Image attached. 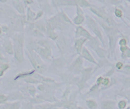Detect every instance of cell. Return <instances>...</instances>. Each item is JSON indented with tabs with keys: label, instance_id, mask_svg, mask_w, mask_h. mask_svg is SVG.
Segmentation results:
<instances>
[{
	"label": "cell",
	"instance_id": "obj_1",
	"mask_svg": "<svg viewBox=\"0 0 130 109\" xmlns=\"http://www.w3.org/2000/svg\"><path fill=\"white\" fill-rule=\"evenodd\" d=\"M87 24L89 26V28L93 31L99 38H102V34H101V31L99 29V27L98 26L96 22L94 20V19L90 17H87Z\"/></svg>",
	"mask_w": 130,
	"mask_h": 109
},
{
	"label": "cell",
	"instance_id": "obj_2",
	"mask_svg": "<svg viewBox=\"0 0 130 109\" xmlns=\"http://www.w3.org/2000/svg\"><path fill=\"white\" fill-rule=\"evenodd\" d=\"M54 6L58 7L63 6H75L77 5L76 0H52Z\"/></svg>",
	"mask_w": 130,
	"mask_h": 109
},
{
	"label": "cell",
	"instance_id": "obj_3",
	"mask_svg": "<svg viewBox=\"0 0 130 109\" xmlns=\"http://www.w3.org/2000/svg\"><path fill=\"white\" fill-rule=\"evenodd\" d=\"M31 63H33V65L36 68V69L39 72H43L45 70V67L43 65V64L41 62L38 57L35 56H33L32 57H31Z\"/></svg>",
	"mask_w": 130,
	"mask_h": 109
},
{
	"label": "cell",
	"instance_id": "obj_4",
	"mask_svg": "<svg viewBox=\"0 0 130 109\" xmlns=\"http://www.w3.org/2000/svg\"><path fill=\"white\" fill-rule=\"evenodd\" d=\"M76 35L77 36H84L85 38H91V36L89 34V33L86 30V29H84L83 27L82 26H78V28H76Z\"/></svg>",
	"mask_w": 130,
	"mask_h": 109
},
{
	"label": "cell",
	"instance_id": "obj_5",
	"mask_svg": "<svg viewBox=\"0 0 130 109\" xmlns=\"http://www.w3.org/2000/svg\"><path fill=\"white\" fill-rule=\"evenodd\" d=\"M15 55L16 59L19 61H23L24 57H23L22 51V49H20V47L19 45L15 47Z\"/></svg>",
	"mask_w": 130,
	"mask_h": 109
},
{
	"label": "cell",
	"instance_id": "obj_6",
	"mask_svg": "<svg viewBox=\"0 0 130 109\" xmlns=\"http://www.w3.org/2000/svg\"><path fill=\"white\" fill-rule=\"evenodd\" d=\"M90 10L92 11V12H93L94 13V14H95L96 15H97L98 17H101V18H105V19H107L106 14H105L104 11L100 9V8H93V7H92V8H91Z\"/></svg>",
	"mask_w": 130,
	"mask_h": 109
},
{
	"label": "cell",
	"instance_id": "obj_7",
	"mask_svg": "<svg viewBox=\"0 0 130 109\" xmlns=\"http://www.w3.org/2000/svg\"><path fill=\"white\" fill-rule=\"evenodd\" d=\"M36 50L40 53V55H41L42 56L45 57V58H48V56H49V51H47L44 48L41 47V46H38V45H36Z\"/></svg>",
	"mask_w": 130,
	"mask_h": 109
},
{
	"label": "cell",
	"instance_id": "obj_8",
	"mask_svg": "<svg viewBox=\"0 0 130 109\" xmlns=\"http://www.w3.org/2000/svg\"><path fill=\"white\" fill-rule=\"evenodd\" d=\"M86 40L87 39L85 38H81L78 39V40L76 41V42H75V48H76V51H78V52H80L83 43L86 42Z\"/></svg>",
	"mask_w": 130,
	"mask_h": 109
},
{
	"label": "cell",
	"instance_id": "obj_9",
	"mask_svg": "<svg viewBox=\"0 0 130 109\" xmlns=\"http://www.w3.org/2000/svg\"><path fill=\"white\" fill-rule=\"evenodd\" d=\"M15 8L17 9L19 12L20 14H24V6L23 5L22 3L19 1H15L14 3Z\"/></svg>",
	"mask_w": 130,
	"mask_h": 109
},
{
	"label": "cell",
	"instance_id": "obj_10",
	"mask_svg": "<svg viewBox=\"0 0 130 109\" xmlns=\"http://www.w3.org/2000/svg\"><path fill=\"white\" fill-rule=\"evenodd\" d=\"M84 20H85V18L83 14H77V16L74 18V22L75 24L80 25L82 23Z\"/></svg>",
	"mask_w": 130,
	"mask_h": 109
},
{
	"label": "cell",
	"instance_id": "obj_11",
	"mask_svg": "<svg viewBox=\"0 0 130 109\" xmlns=\"http://www.w3.org/2000/svg\"><path fill=\"white\" fill-rule=\"evenodd\" d=\"M82 54H83V56H84V57H85L86 59H87V60H89V61L93 62V63H95L94 59L93 58V57L91 56V55L89 54V52H88V51H87V50L86 49H84V51H83Z\"/></svg>",
	"mask_w": 130,
	"mask_h": 109
},
{
	"label": "cell",
	"instance_id": "obj_12",
	"mask_svg": "<svg viewBox=\"0 0 130 109\" xmlns=\"http://www.w3.org/2000/svg\"><path fill=\"white\" fill-rule=\"evenodd\" d=\"M35 12H33L30 8H28V14H27V20L28 21L35 20Z\"/></svg>",
	"mask_w": 130,
	"mask_h": 109
},
{
	"label": "cell",
	"instance_id": "obj_13",
	"mask_svg": "<svg viewBox=\"0 0 130 109\" xmlns=\"http://www.w3.org/2000/svg\"><path fill=\"white\" fill-rule=\"evenodd\" d=\"M14 40H15V42L18 43V45H19L20 47L22 46L23 45V37L22 36L20 35H15L14 37Z\"/></svg>",
	"mask_w": 130,
	"mask_h": 109
},
{
	"label": "cell",
	"instance_id": "obj_14",
	"mask_svg": "<svg viewBox=\"0 0 130 109\" xmlns=\"http://www.w3.org/2000/svg\"><path fill=\"white\" fill-rule=\"evenodd\" d=\"M35 26L40 31H46V26L42 22H38L35 24Z\"/></svg>",
	"mask_w": 130,
	"mask_h": 109
},
{
	"label": "cell",
	"instance_id": "obj_15",
	"mask_svg": "<svg viewBox=\"0 0 130 109\" xmlns=\"http://www.w3.org/2000/svg\"><path fill=\"white\" fill-rule=\"evenodd\" d=\"M103 107L104 109H113L114 107V103L112 101H107L103 103Z\"/></svg>",
	"mask_w": 130,
	"mask_h": 109
},
{
	"label": "cell",
	"instance_id": "obj_16",
	"mask_svg": "<svg viewBox=\"0 0 130 109\" xmlns=\"http://www.w3.org/2000/svg\"><path fill=\"white\" fill-rule=\"evenodd\" d=\"M57 44H58L59 47V48L61 49V51H64V49H65V47H66V45L65 40H64V38H61L59 40L58 42H57Z\"/></svg>",
	"mask_w": 130,
	"mask_h": 109
},
{
	"label": "cell",
	"instance_id": "obj_17",
	"mask_svg": "<svg viewBox=\"0 0 130 109\" xmlns=\"http://www.w3.org/2000/svg\"><path fill=\"white\" fill-rule=\"evenodd\" d=\"M38 44L40 45V46L43 47L44 49H47V51H49V50H50V49H49V44H48V43L46 41H45V40H41V41H40V42H38Z\"/></svg>",
	"mask_w": 130,
	"mask_h": 109
},
{
	"label": "cell",
	"instance_id": "obj_18",
	"mask_svg": "<svg viewBox=\"0 0 130 109\" xmlns=\"http://www.w3.org/2000/svg\"><path fill=\"white\" fill-rule=\"evenodd\" d=\"M60 15H61V17H62V18H63V20H64L65 22H68V23L72 24V22H71L70 19V18H69V17H68L67 16H66V14H65V13L63 12H62Z\"/></svg>",
	"mask_w": 130,
	"mask_h": 109
},
{
	"label": "cell",
	"instance_id": "obj_19",
	"mask_svg": "<svg viewBox=\"0 0 130 109\" xmlns=\"http://www.w3.org/2000/svg\"><path fill=\"white\" fill-rule=\"evenodd\" d=\"M54 63H55L57 66H59V67L64 66V64H65L64 60L62 59H59L56 60V61H54Z\"/></svg>",
	"mask_w": 130,
	"mask_h": 109
},
{
	"label": "cell",
	"instance_id": "obj_20",
	"mask_svg": "<svg viewBox=\"0 0 130 109\" xmlns=\"http://www.w3.org/2000/svg\"><path fill=\"white\" fill-rule=\"evenodd\" d=\"M5 48H6V50L9 54H13V47L12 45L10 43H8L6 45V46H5Z\"/></svg>",
	"mask_w": 130,
	"mask_h": 109
},
{
	"label": "cell",
	"instance_id": "obj_21",
	"mask_svg": "<svg viewBox=\"0 0 130 109\" xmlns=\"http://www.w3.org/2000/svg\"><path fill=\"white\" fill-rule=\"evenodd\" d=\"M33 33L34 35L37 36H39V37H43V34L41 33V31H40L39 29H37H37H33Z\"/></svg>",
	"mask_w": 130,
	"mask_h": 109
},
{
	"label": "cell",
	"instance_id": "obj_22",
	"mask_svg": "<svg viewBox=\"0 0 130 109\" xmlns=\"http://www.w3.org/2000/svg\"><path fill=\"white\" fill-rule=\"evenodd\" d=\"M87 105L91 109H94L96 107V103H95L94 101L90 100V101H87Z\"/></svg>",
	"mask_w": 130,
	"mask_h": 109
},
{
	"label": "cell",
	"instance_id": "obj_23",
	"mask_svg": "<svg viewBox=\"0 0 130 109\" xmlns=\"http://www.w3.org/2000/svg\"><path fill=\"white\" fill-rule=\"evenodd\" d=\"M82 63V60L80 57H78L77 59H76V62H75V67L76 68H79L80 66H81Z\"/></svg>",
	"mask_w": 130,
	"mask_h": 109
},
{
	"label": "cell",
	"instance_id": "obj_24",
	"mask_svg": "<svg viewBox=\"0 0 130 109\" xmlns=\"http://www.w3.org/2000/svg\"><path fill=\"white\" fill-rule=\"evenodd\" d=\"M115 15L117 16V17H121L122 16V11L121 10H119V9H116L115 10Z\"/></svg>",
	"mask_w": 130,
	"mask_h": 109
},
{
	"label": "cell",
	"instance_id": "obj_25",
	"mask_svg": "<svg viewBox=\"0 0 130 109\" xmlns=\"http://www.w3.org/2000/svg\"><path fill=\"white\" fill-rule=\"evenodd\" d=\"M17 105L16 104H13L10 105H8V107H6V108L5 109H17Z\"/></svg>",
	"mask_w": 130,
	"mask_h": 109
},
{
	"label": "cell",
	"instance_id": "obj_26",
	"mask_svg": "<svg viewBox=\"0 0 130 109\" xmlns=\"http://www.w3.org/2000/svg\"><path fill=\"white\" fill-rule=\"evenodd\" d=\"M126 102L124 101H120L119 103V107L120 109H124V107H126Z\"/></svg>",
	"mask_w": 130,
	"mask_h": 109
},
{
	"label": "cell",
	"instance_id": "obj_27",
	"mask_svg": "<svg viewBox=\"0 0 130 109\" xmlns=\"http://www.w3.org/2000/svg\"><path fill=\"white\" fill-rule=\"evenodd\" d=\"M43 15V12L42 11H40V12H38V14H37V16H35V20H37L38 18H40V17H41V16Z\"/></svg>",
	"mask_w": 130,
	"mask_h": 109
},
{
	"label": "cell",
	"instance_id": "obj_28",
	"mask_svg": "<svg viewBox=\"0 0 130 109\" xmlns=\"http://www.w3.org/2000/svg\"><path fill=\"white\" fill-rule=\"evenodd\" d=\"M6 100H7V98H6V96L3 95H0V103L5 102Z\"/></svg>",
	"mask_w": 130,
	"mask_h": 109
},
{
	"label": "cell",
	"instance_id": "obj_29",
	"mask_svg": "<svg viewBox=\"0 0 130 109\" xmlns=\"http://www.w3.org/2000/svg\"><path fill=\"white\" fill-rule=\"evenodd\" d=\"M97 52H98V54H99V55H101V57H103V56H104L105 52H104V51H103L102 49H99Z\"/></svg>",
	"mask_w": 130,
	"mask_h": 109
},
{
	"label": "cell",
	"instance_id": "obj_30",
	"mask_svg": "<svg viewBox=\"0 0 130 109\" xmlns=\"http://www.w3.org/2000/svg\"><path fill=\"white\" fill-rule=\"evenodd\" d=\"M109 80L108 79V78L103 79V82H102L103 84L105 85V86H107V85L109 84Z\"/></svg>",
	"mask_w": 130,
	"mask_h": 109
},
{
	"label": "cell",
	"instance_id": "obj_31",
	"mask_svg": "<svg viewBox=\"0 0 130 109\" xmlns=\"http://www.w3.org/2000/svg\"><path fill=\"white\" fill-rule=\"evenodd\" d=\"M119 43H120V45H122V46H124V45L126 44V40H124V39H122V40L120 41Z\"/></svg>",
	"mask_w": 130,
	"mask_h": 109
},
{
	"label": "cell",
	"instance_id": "obj_32",
	"mask_svg": "<svg viewBox=\"0 0 130 109\" xmlns=\"http://www.w3.org/2000/svg\"><path fill=\"white\" fill-rule=\"evenodd\" d=\"M26 5H29L33 3V0H23Z\"/></svg>",
	"mask_w": 130,
	"mask_h": 109
},
{
	"label": "cell",
	"instance_id": "obj_33",
	"mask_svg": "<svg viewBox=\"0 0 130 109\" xmlns=\"http://www.w3.org/2000/svg\"><path fill=\"white\" fill-rule=\"evenodd\" d=\"M125 85L126 86H130V78L126 79V80L125 82Z\"/></svg>",
	"mask_w": 130,
	"mask_h": 109
},
{
	"label": "cell",
	"instance_id": "obj_34",
	"mask_svg": "<svg viewBox=\"0 0 130 109\" xmlns=\"http://www.w3.org/2000/svg\"><path fill=\"white\" fill-rule=\"evenodd\" d=\"M122 67V64L121 63H118L117 64V68L121 69Z\"/></svg>",
	"mask_w": 130,
	"mask_h": 109
},
{
	"label": "cell",
	"instance_id": "obj_35",
	"mask_svg": "<svg viewBox=\"0 0 130 109\" xmlns=\"http://www.w3.org/2000/svg\"><path fill=\"white\" fill-rule=\"evenodd\" d=\"M121 49L122 52H125V51H126V50H127V47L126 46H122L121 48Z\"/></svg>",
	"mask_w": 130,
	"mask_h": 109
},
{
	"label": "cell",
	"instance_id": "obj_36",
	"mask_svg": "<svg viewBox=\"0 0 130 109\" xmlns=\"http://www.w3.org/2000/svg\"><path fill=\"white\" fill-rule=\"evenodd\" d=\"M103 78H101V77H100V78H99L98 79V84L102 83V82H103Z\"/></svg>",
	"mask_w": 130,
	"mask_h": 109
},
{
	"label": "cell",
	"instance_id": "obj_37",
	"mask_svg": "<svg viewBox=\"0 0 130 109\" xmlns=\"http://www.w3.org/2000/svg\"><path fill=\"white\" fill-rule=\"evenodd\" d=\"M8 68V66L6 65H4L3 66H2V68H3V70H5L6 69H7Z\"/></svg>",
	"mask_w": 130,
	"mask_h": 109
},
{
	"label": "cell",
	"instance_id": "obj_38",
	"mask_svg": "<svg viewBox=\"0 0 130 109\" xmlns=\"http://www.w3.org/2000/svg\"><path fill=\"white\" fill-rule=\"evenodd\" d=\"M1 29H3V31H6V30H7V29H8V28H7V27H6V26H3V27H2V28H1Z\"/></svg>",
	"mask_w": 130,
	"mask_h": 109
},
{
	"label": "cell",
	"instance_id": "obj_39",
	"mask_svg": "<svg viewBox=\"0 0 130 109\" xmlns=\"http://www.w3.org/2000/svg\"><path fill=\"white\" fill-rule=\"evenodd\" d=\"M39 89H41V90H43V86H39Z\"/></svg>",
	"mask_w": 130,
	"mask_h": 109
},
{
	"label": "cell",
	"instance_id": "obj_40",
	"mask_svg": "<svg viewBox=\"0 0 130 109\" xmlns=\"http://www.w3.org/2000/svg\"><path fill=\"white\" fill-rule=\"evenodd\" d=\"M3 70H0V76H1L2 75H3Z\"/></svg>",
	"mask_w": 130,
	"mask_h": 109
},
{
	"label": "cell",
	"instance_id": "obj_41",
	"mask_svg": "<svg viewBox=\"0 0 130 109\" xmlns=\"http://www.w3.org/2000/svg\"><path fill=\"white\" fill-rule=\"evenodd\" d=\"M7 0H0V1L2 2V3H5V2H6Z\"/></svg>",
	"mask_w": 130,
	"mask_h": 109
},
{
	"label": "cell",
	"instance_id": "obj_42",
	"mask_svg": "<svg viewBox=\"0 0 130 109\" xmlns=\"http://www.w3.org/2000/svg\"><path fill=\"white\" fill-rule=\"evenodd\" d=\"M1 28H0V33H1Z\"/></svg>",
	"mask_w": 130,
	"mask_h": 109
},
{
	"label": "cell",
	"instance_id": "obj_43",
	"mask_svg": "<svg viewBox=\"0 0 130 109\" xmlns=\"http://www.w3.org/2000/svg\"><path fill=\"white\" fill-rule=\"evenodd\" d=\"M78 109H81V108H78Z\"/></svg>",
	"mask_w": 130,
	"mask_h": 109
},
{
	"label": "cell",
	"instance_id": "obj_44",
	"mask_svg": "<svg viewBox=\"0 0 130 109\" xmlns=\"http://www.w3.org/2000/svg\"><path fill=\"white\" fill-rule=\"evenodd\" d=\"M15 1H19V0H15Z\"/></svg>",
	"mask_w": 130,
	"mask_h": 109
},
{
	"label": "cell",
	"instance_id": "obj_45",
	"mask_svg": "<svg viewBox=\"0 0 130 109\" xmlns=\"http://www.w3.org/2000/svg\"></svg>",
	"mask_w": 130,
	"mask_h": 109
},
{
	"label": "cell",
	"instance_id": "obj_46",
	"mask_svg": "<svg viewBox=\"0 0 130 109\" xmlns=\"http://www.w3.org/2000/svg\"></svg>",
	"mask_w": 130,
	"mask_h": 109
}]
</instances>
